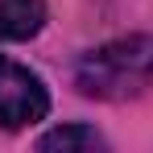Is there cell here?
<instances>
[{
    "mask_svg": "<svg viewBox=\"0 0 153 153\" xmlns=\"http://www.w3.org/2000/svg\"><path fill=\"white\" fill-rule=\"evenodd\" d=\"M46 112H50V91H46L42 75H33L29 66L0 54V124L29 128L46 120Z\"/></svg>",
    "mask_w": 153,
    "mask_h": 153,
    "instance_id": "2",
    "label": "cell"
},
{
    "mask_svg": "<svg viewBox=\"0 0 153 153\" xmlns=\"http://www.w3.org/2000/svg\"><path fill=\"white\" fill-rule=\"evenodd\" d=\"M37 149H103V137L91 124H62L37 141Z\"/></svg>",
    "mask_w": 153,
    "mask_h": 153,
    "instance_id": "4",
    "label": "cell"
},
{
    "mask_svg": "<svg viewBox=\"0 0 153 153\" xmlns=\"http://www.w3.org/2000/svg\"><path fill=\"white\" fill-rule=\"evenodd\" d=\"M46 25V0H0V42H29Z\"/></svg>",
    "mask_w": 153,
    "mask_h": 153,
    "instance_id": "3",
    "label": "cell"
},
{
    "mask_svg": "<svg viewBox=\"0 0 153 153\" xmlns=\"http://www.w3.org/2000/svg\"><path fill=\"white\" fill-rule=\"evenodd\" d=\"M75 87L87 100H137L153 87V33L103 42L75 62Z\"/></svg>",
    "mask_w": 153,
    "mask_h": 153,
    "instance_id": "1",
    "label": "cell"
}]
</instances>
